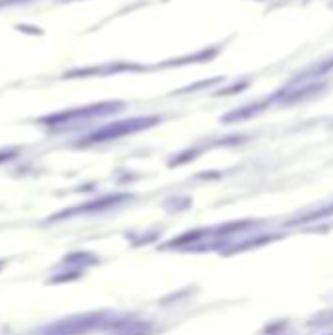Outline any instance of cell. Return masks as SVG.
Returning a JSON list of instances; mask_svg holds the SVG:
<instances>
[{
    "label": "cell",
    "instance_id": "1",
    "mask_svg": "<svg viewBox=\"0 0 333 335\" xmlns=\"http://www.w3.org/2000/svg\"><path fill=\"white\" fill-rule=\"evenodd\" d=\"M159 118L157 116H145V118H131V120H124V122H114L110 126H104L100 129H96L94 133H90L86 137V141L94 143V141H108V139H116L120 135L125 133H133L139 129H145L153 124H157Z\"/></svg>",
    "mask_w": 333,
    "mask_h": 335
},
{
    "label": "cell",
    "instance_id": "2",
    "mask_svg": "<svg viewBox=\"0 0 333 335\" xmlns=\"http://www.w3.org/2000/svg\"><path fill=\"white\" fill-rule=\"evenodd\" d=\"M124 102H100V104H92V106H84V108H77V110H67L61 114H51L47 118H43V124H65L71 120H79V118H92V116H104L112 112L122 110Z\"/></svg>",
    "mask_w": 333,
    "mask_h": 335
},
{
    "label": "cell",
    "instance_id": "3",
    "mask_svg": "<svg viewBox=\"0 0 333 335\" xmlns=\"http://www.w3.org/2000/svg\"><path fill=\"white\" fill-rule=\"evenodd\" d=\"M143 67L139 65H129V63H114V65H102V67H92V69H79V71H71L67 73V77H88V75H114V73H122V71H141Z\"/></svg>",
    "mask_w": 333,
    "mask_h": 335
},
{
    "label": "cell",
    "instance_id": "4",
    "mask_svg": "<svg viewBox=\"0 0 333 335\" xmlns=\"http://www.w3.org/2000/svg\"><path fill=\"white\" fill-rule=\"evenodd\" d=\"M330 71H333V59H328V61H324V63H320L318 67H314L312 71H308V73H304L302 75V79H294L292 83L296 84L298 81H306V79H320V77H324V75H328Z\"/></svg>",
    "mask_w": 333,
    "mask_h": 335
},
{
    "label": "cell",
    "instance_id": "5",
    "mask_svg": "<svg viewBox=\"0 0 333 335\" xmlns=\"http://www.w3.org/2000/svg\"><path fill=\"white\" fill-rule=\"evenodd\" d=\"M12 157H16V151H2V153H0V163L8 161V159H12Z\"/></svg>",
    "mask_w": 333,
    "mask_h": 335
},
{
    "label": "cell",
    "instance_id": "6",
    "mask_svg": "<svg viewBox=\"0 0 333 335\" xmlns=\"http://www.w3.org/2000/svg\"><path fill=\"white\" fill-rule=\"evenodd\" d=\"M18 2H26V0H0V6H8V4H18Z\"/></svg>",
    "mask_w": 333,
    "mask_h": 335
}]
</instances>
